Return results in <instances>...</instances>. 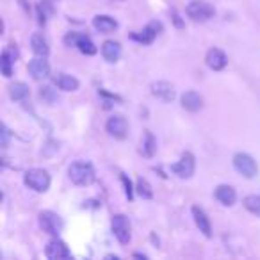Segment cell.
Instances as JSON below:
<instances>
[{
    "label": "cell",
    "mask_w": 260,
    "mask_h": 260,
    "mask_svg": "<svg viewBox=\"0 0 260 260\" xmlns=\"http://www.w3.org/2000/svg\"><path fill=\"white\" fill-rule=\"evenodd\" d=\"M68 177L75 185H91L94 182V178H96V173H94V168L91 162L77 160V162H73L70 166Z\"/></svg>",
    "instance_id": "obj_1"
},
{
    "label": "cell",
    "mask_w": 260,
    "mask_h": 260,
    "mask_svg": "<svg viewBox=\"0 0 260 260\" xmlns=\"http://www.w3.org/2000/svg\"><path fill=\"white\" fill-rule=\"evenodd\" d=\"M23 182L29 189L36 192H47L48 187H50V175L48 171L41 170V168H32L25 173L23 177Z\"/></svg>",
    "instance_id": "obj_2"
},
{
    "label": "cell",
    "mask_w": 260,
    "mask_h": 260,
    "mask_svg": "<svg viewBox=\"0 0 260 260\" xmlns=\"http://www.w3.org/2000/svg\"><path fill=\"white\" fill-rule=\"evenodd\" d=\"M185 15L191 20H194V22H207V20L214 18L216 9L209 2H205V0H192L185 8Z\"/></svg>",
    "instance_id": "obj_3"
},
{
    "label": "cell",
    "mask_w": 260,
    "mask_h": 260,
    "mask_svg": "<svg viewBox=\"0 0 260 260\" xmlns=\"http://www.w3.org/2000/svg\"><path fill=\"white\" fill-rule=\"evenodd\" d=\"M232 162H234V170L244 178H255L258 175V164L248 153H235Z\"/></svg>",
    "instance_id": "obj_4"
},
{
    "label": "cell",
    "mask_w": 260,
    "mask_h": 260,
    "mask_svg": "<svg viewBox=\"0 0 260 260\" xmlns=\"http://www.w3.org/2000/svg\"><path fill=\"white\" fill-rule=\"evenodd\" d=\"M38 221H40L41 230L47 232V234L54 235V237H57V235L61 234L62 219L55 212H52V210H43V212H40V216H38Z\"/></svg>",
    "instance_id": "obj_5"
},
{
    "label": "cell",
    "mask_w": 260,
    "mask_h": 260,
    "mask_svg": "<svg viewBox=\"0 0 260 260\" xmlns=\"http://www.w3.org/2000/svg\"><path fill=\"white\" fill-rule=\"evenodd\" d=\"M107 134L114 139H125L128 136V123L121 114H112L105 123Z\"/></svg>",
    "instance_id": "obj_6"
},
{
    "label": "cell",
    "mask_w": 260,
    "mask_h": 260,
    "mask_svg": "<svg viewBox=\"0 0 260 260\" xmlns=\"http://www.w3.org/2000/svg\"><path fill=\"white\" fill-rule=\"evenodd\" d=\"M194 168H196L194 155H192L191 152H184L180 160L171 166V171H173L178 178H191L192 175H194Z\"/></svg>",
    "instance_id": "obj_7"
},
{
    "label": "cell",
    "mask_w": 260,
    "mask_h": 260,
    "mask_svg": "<svg viewBox=\"0 0 260 260\" xmlns=\"http://www.w3.org/2000/svg\"><path fill=\"white\" fill-rule=\"evenodd\" d=\"M111 226H112L114 237L118 239L121 244H128L130 239H132V234H130V223H128V219H126V216L116 214L111 221Z\"/></svg>",
    "instance_id": "obj_8"
},
{
    "label": "cell",
    "mask_w": 260,
    "mask_h": 260,
    "mask_svg": "<svg viewBox=\"0 0 260 260\" xmlns=\"http://www.w3.org/2000/svg\"><path fill=\"white\" fill-rule=\"evenodd\" d=\"M159 32H162V23L152 22V23H148L143 30H138V32L130 34V40H134L143 45H150V43H153V40H155Z\"/></svg>",
    "instance_id": "obj_9"
},
{
    "label": "cell",
    "mask_w": 260,
    "mask_h": 260,
    "mask_svg": "<svg viewBox=\"0 0 260 260\" xmlns=\"http://www.w3.org/2000/svg\"><path fill=\"white\" fill-rule=\"evenodd\" d=\"M45 255H47L50 260H62V258H70V256H72V251L68 249L66 242H62L61 239L55 237L47 244Z\"/></svg>",
    "instance_id": "obj_10"
},
{
    "label": "cell",
    "mask_w": 260,
    "mask_h": 260,
    "mask_svg": "<svg viewBox=\"0 0 260 260\" xmlns=\"http://www.w3.org/2000/svg\"><path fill=\"white\" fill-rule=\"evenodd\" d=\"M29 73H30V77L36 80L47 79V77L50 75V64H48L47 57L36 55V57L29 62Z\"/></svg>",
    "instance_id": "obj_11"
},
{
    "label": "cell",
    "mask_w": 260,
    "mask_h": 260,
    "mask_svg": "<svg viewBox=\"0 0 260 260\" xmlns=\"http://www.w3.org/2000/svg\"><path fill=\"white\" fill-rule=\"evenodd\" d=\"M205 62H207V66H209L210 70H214V72H221V70H224V66H226L228 57H226V54L221 50V48L214 47V48H210V50L207 52Z\"/></svg>",
    "instance_id": "obj_12"
},
{
    "label": "cell",
    "mask_w": 260,
    "mask_h": 260,
    "mask_svg": "<svg viewBox=\"0 0 260 260\" xmlns=\"http://www.w3.org/2000/svg\"><path fill=\"white\" fill-rule=\"evenodd\" d=\"M191 212H192V217H194L196 226L200 228V232H202L205 237H212V224H210V219L205 214V210L200 209L198 205H194L191 209Z\"/></svg>",
    "instance_id": "obj_13"
},
{
    "label": "cell",
    "mask_w": 260,
    "mask_h": 260,
    "mask_svg": "<svg viewBox=\"0 0 260 260\" xmlns=\"http://www.w3.org/2000/svg\"><path fill=\"white\" fill-rule=\"evenodd\" d=\"M214 196H216L217 202L224 207H232L235 202H237V192H235V189L226 184L217 185L216 191H214Z\"/></svg>",
    "instance_id": "obj_14"
},
{
    "label": "cell",
    "mask_w": 260,
    "mask_h": 260,
    "mask_svg": "<svg viewBox=\"0 0 260 260\" xmlns=\"http://www.w3.org/2000/svg\"><path fill=\"white\" fill-rule=\"evenodd\" d=\"M180 104L185 111L198 112L200 109L203 107V98H202V94L196 93V91H185V93L180 96Z\"/></svg>",
    "instance_id": "obj_15"
},
{
    "label": "cell",
    "mask_w": 260,
    "mask_h": 260,
    "mask_svg": "<svg viewBox=\"0 0 260 260\" xmlns=\"http://www.w3.org/2000/svg\"><path fill=\"white\" fill-rule=\"evenodd\" d=\"M152 94L157 96L162 102H173L175 100V89L170 82L166 80H159V82L152 84Z\"/></svg>",
    "instance_id": "obj_16"
},
{
    "label": "cell",
    "mask_w": 260,
    "mask_h": 260,
    "mask_svg": "<svg viewBox=\"0 0 260 260\" xmlns=\"http://www.w3.org/2000/svg\"><path fill=\"white\" fill-rule=\"evenodd\" d=\"M93 27L102 34L112 32L114 29H118V22L109 15H96L93 18Z\"/></svg>",
    "instance_id": "obj_17"
},
{
    "label": "cell",
    "mask_w": 260,
    "mask_h": 260,
    "mask_svg": "<svg viewBox=\"0 0 260 260\" xmlns=\"http://www.w3.org/2000/svg\"><path fill=\"white\" fill-rule=\"evenodd\" d=\"M54 82L55 86L59 87L61 91H77L80 86L79 79H75L73 75H68V73H57V75L54 77Z\"/></svg>",
    "instance_id": "obj_18"
},
{
    "label": "cell",
    "mask_w": 260,
    "mask_h": 260,
    "mask_svg": "<svg viewBox=\"0 0 260 260\" xmlns=\"http://www.w3.org/2000/svg\"><path fill=\"white\" fill-rule=\"evenodd\" d=\"M102 55H104L105 61L109 62H116L119 57H121V45L118 43V41H105L104 45H102Z\"/></svg>",
    "instance_id": "obj_19"
},
{
    "label": "cell",
    "mask_w": 260,
    "mask_h": 260,
    "mask_svg": "<svg viewBox=\"0 0 260 260\" xmlns=\"http://www.w3.org/2000/svg\"><path fill=\"white\" fill-rule=\"evenodd\" d=\"M30 47H32V52L36 55H41V57H47L48 52H50V47H48V41L45 40L43 34L36 32L32 34V38H30Z\"/></svg>",
    "instance_id": "obj_20"
},
{
    "label": "cell",
    "mask_w": 260,
    "mask_h": 260,
    "mask_svg": "<svg viewBox=\"0 0 260 260\" xmlns=\"http://www.w3.org/2000/svg\"><path fill=\"white\" fill-rule=\"evenodd\" d=\"M15 59H16V50H13L11 47L2 52L0 64H2V73H4V77H8V79L13 75V62H15Z\"/></svg>",
    "instance_id": "obj_21"
},
{
    "label": "cell",
    "mask_w": 260,
    "mask_h": 260,
    "mask_svg": "<svg viewBox=\"0 0 260 260\" xmlns=\"http://www.w3.org/2000/svg\"><path fill=\"white\" fill-rule=\"evenodd\" d=\"M157 152V139L152 132H145V139H143V148H141V153L148 159H152Z\"/></svg>",
    "instance_id": "obj_22"
},
{
    "label": "cell",
    "mask_w": 260,
    "mask_h": 260,
    "mask_svg": "<svg viewBox=\"0 0 260 260\" xmlns=\"http://www.w3.org/2000/svg\"><path fill=\"white\" fill-rule=\"evenodd\" d=\"M29 94H30L29 86L23 84V82H15L11 87H9V96H11L15 102L25 100V98H29Z\"/></svg>",
    "instance_id": "obj_23"
},
{
    "label": "cell",
    "mask_w": 260,
    "mask_h": 260,
    "mask_svg": "<svg viewBox=\"0 0 260 260\" xmlns=\"http://www.w3.org/2000/svg\"><path fill=\"white\" fill-rule=\"evenodd\" d=\"M242 205L248 212L255 214V216L260 217V194H249L242 200Z\"/></svg>",
    "instance_id": "obj_24"
},
{
    "label": "cell",
    "mask_w": 260,
    "mask_h": 260,
    "mask_svg": "<svg viewBox=\"0 0 260 260\" xmlns=\"http://www.w3.org/2000/svg\"><path fill=\"white\" fill-rule=\"evenodd\" d=\"M77 48H79L84 55H94L98 52L96 45H94L93 41H91V38H87V36L79 38V41H77Z\"/></svg>",
    "instance_id": "obj_25"
},
{
    "label": "cell",
    "mask_w": 260,
    "mask_h": 260,
    "mask_svg": "<svg viewBox=\"0 0 260 260\" xmlns=\"http://www.w3.org/2000/svg\"><path fill=\"white\" fill-rule=\"evenodd\" d=\"M136 192H138L141 198L145 200H150L153 198V191H152V185H150V182L146 180V178L139 177L138 182H136Z\"/></svg>",
    "instance_id": "obj_26"
},
{
    "label": "cell",
    "mask_w": 260,
    "mask_h": 260,
    "mask_svg": "<svg viewBox=\"0 0 260 260\" xmlns=\"http://www.w3.org/2000/svg\"><path fill=\"white\" fill-rule=\"evenodd\" d=\"M121 182H123V187H125V194L128 200L134 198V187H132V182L126 175H121Z\"/></svg>",
    "instance_id": "obj_27"
},
{
    "label": "cell",
    "mask_w": 260,
    "mask_h": 260,
    "mask_svg": "<svg viewBox=\"0 0 260 260\" xmlns=\"http://www.w3.org/2000/svg\"><path fill=\"white\" fill-rule=\"evenodd\" d=\"M40 96L43 98V100H47V102H54L55 98H57V94L54 93V89H52L50 86H45L43 89H41Z\"/></svg>",
    "instance_id": "obj_28"
},
{
    "label": "cell",
    "mask_w": 260,
    "mask_h": 260,
    "mask_svg": "<svg viewBox=\"0 0 260 260\" xmlns=\"http://www.w3.org/2000/svg\"><path fill=\"white\" fill-rule=\"evenodd\" d=\"M79 38H80V34H77V32H70L68 36L64 38V43L68 45V47H77V41H79Z\"/></svg>",
    "instance_id": "obj_29"
},
{
    "label": "cell",
    "mask_w": 260,
    "mask_h": 260,
    "mask_svg": "<svg viewBox=\"0 0 260 260\" xmlns=\"http://www.w3.org/2000/svg\"><path fill=\"white\" fill-rule=\"evenodd\" d=\"M9 136H11V134H9V128L6 125H2V146H4V148L8 146V143H9Z\"/></svg>",
    "instance_id": "obj_30"
},
{
    "label": "cell",
    "mask_w": 260,
    "mask_h": 260,
    "mask_svg": "<svg viewBox=\"0 0 260 260\" xmlns=\"http://www.w3.org/2000/svg\"><path fill=\"white\" fill-rule=\"evenodd\" d=\"M171 16H173V20H175V25H177L178 29H180V27H184V22H182V20H180V16H178V13L175 11V9H173V11H171Z\"/></svg>",
    "instance_id": "obj_31"
},
{
    "label": "cell",
    "mask_w": 260,
    "mask_h": 260,
    "mask_svg": "<svg viewBox=\"0 0 260 260\" xmlns=\"http://www.w3.org/2000/svg\"><path fill=\"white\" fill-rule=\"evenodd\" d=\"M134 256H136V258H148L145 253H134Z\"/></svg>",
    "instance_id": "obj_32"
},
{
    "label": "cell",
    "mask_w": 260,
    "mask_h": 260,
    "mask_svg": "<svg viewBox=\"0 0 260 260\" xmlns=\"http://www.w3.org/2000/svg\"><path fill=\"white\" fill-rule=\"evenodd\" d=\"M105 258H107V260H112V258H114V260H118L119 256H118V255H105Z\"/></svg>",
    "instance_id": "obj_33"
}]
</instances>
